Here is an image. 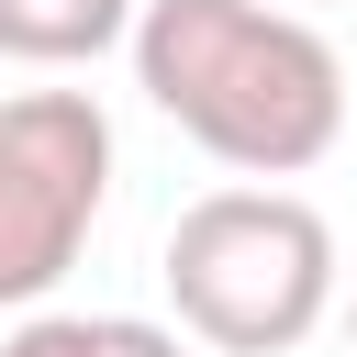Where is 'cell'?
<instances>
[{
    "label": "cell",
    "mask_w": 357,
    "mask_h": 357,
    "mask_svg": "<svg viewBox=\"0 0 357 357\" xmlns=\"http://www.w3.org/2000/svg\"><path fill=\"white\" fill-rule=\"evenodd\" d=\"M112 201V112L89 89L0 100V312H33Z\"/></svg>",
    "instance_id": "cell-3"
},
{
    "label": "cell",
    "mask_w": 357,
    "mask_h": 357,
    "mask_svg": "<svg viewBox=\"0 0 357 357\" xmlns=\"http://www.w3.org/2000/svg\"><path fill=\"white\" fill-rule=\"evenodd\" d=\"M134 33V0H0V56L22 67H89Z\"/></svg>",
    "instance_id": "cell-4"
},
{
    "label": "cell",
    "mask_w": 357,
    "mask_h": 357,
    "mask_svg": "<svg viewBox=\"0 0 357 357\" xmlns=\"http://www.w3.org/2000/svg\"><path fill=\"white\" fill-rule=\"evenodd\" d=\"M0 357H190V335H167L145 312H22L0 335Z\"/></svg>",
    "instance_id": "cell-5"
},
{
    "label": "cell",
    "mask_w": 357,
    "mask_h": 357,
    "mask_svg": "<svg viewBox=\"0 0 357 357\" xmlns=\"http://www.w3.org/2000/svg\"><path fill=\"white\" fill-rule=\"evenodd\" d=\"M134 89L223 167L301 178L346 134V56L279 0H134Z\"/></svg>",
    "instance_id": "cell-1"
},
{
    "label": "cell",
    "mask_w": 357,
    "mask_h": 357,
    "mask_svg": "<svg viewBox=\"0 0 357 357\" xmlns=\"http://www.w3.org/2000/svg\"><path fill=\"white\" fill-rule=\"evenodd\" d=\"M178 335L212 357H290L335 312V223L301 190H201L167 223Z\"/></svg>",
    "instance_id": "cell-2"
},
{
    "label": "cell",
    "mask_w": 357,
    "mask_h": 357,
    "mask_svg": "<svg viewBox=\"0 0 357 357\" xmlns=\"http://www.w3.org/2000/svg\"><path fill=\"white\" fill-rule=\"evenodd\" d=\"M312 11H335V0H312Z\"/></svg>",
    "instance_id": "cell-7"
},
{
    "label": "cell",
    "mask_w": 357,
    "mask_h": 357,
    "mask_svg": "<svg viewBox=\"0 0 357 357\" xmlns=\"http://www.w3.org/2000/svg\"><path fill=\"white\" fill-rule=\"evenodd\" d=\"M346 335H357V312H346Z\"/></svg>",
    "instance_id": "cell-6"
}]
</instances>
